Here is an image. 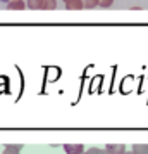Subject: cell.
<instances>
[{"label":"cell","instance_id":"obj_1","mask_svg":"<svg viewBox=\"0 0 148 154\" xmlns=\"http://www.w3.org/2000/svg\"><path fill=\"white\" fill-rule=\"evenodd\" d=\"M62 147H64V151H65V154H83V152H86L83 144H64Z\"/></svg>","mask_w":148,"mask_h":154},{"label":"cell","instance_id":"obj_2","mask_svg":"<svg viewBox=\"0 0 148 154\" xmlns=\"http://www.w3.org/2000/svg\"><path fill=\"white\" fill-rule=\"evenodd\" d=\"M105 149H107L110 154H124V152L127 151L124 144H107Z\"/></svg>","mask_w":148,"mask_h":154},{"label":"cell","instance_id":"obj_3","mask_svg":"<svg viewBox=\"0 0 148 154\" xmlns=\"http://www.w3.org/2000/svg\"><path fill=\"white\" fill-rule=\"evenodd\" d=\"M22 147H24L22 144H7V146H4L2 154H21Z\"/></svg>","mask_w":148,"mask_h":154},{"label":"cell","instance_id":"obj_4","mask_svg":"<svg viewBox=\"0 0 148 154\" xmlns=\"http://www.w3.org/2000/svg\"><path fill=\"white\" fill-rule=\"evenodd\" d=\"M26 7H28V2H24V0H10L7 4V9H10V11H22Z\"/></svg>","mask_w":148,"mask_h":154},{"label":"cell","instance_id":"obj_5","mask_svg":"<svg viewBox=\"0 0 148 154\" xmlns=\"http://www.w3.org/2000/svg\"><path fill=\"white\" fill-rule=\"evenodd\" d=\"M65 9L67 11H81V9H85V4H83V0H71L65 4Z\"/></svg>","mask_w":148,"mask_h":154},{"label":"cell","instance_id":"obj_6","mask_svg":"<svg viewBox=\"0 0 148 154\" xmlns=\"http://www.w3.org/2000/svg\"><path fill=\"white\" fill-rule=\"evenodd\" d=\"M43 4H45V0H28V9L43 11Z\"/></svg>","mask_w":148,"mask_h":154},{"label":"cell","instance_id":"obj_7","mask_svg":"<svg viewBox=\"0 0 148 154\" xmlns=\"http://www.w3.org/2000/svg\"><path fill=\"white\" fill-rule=\"evenodd\" d=\"M131 151L134 154H148V144H134Z\"/></svg>","mask_w":148,"mask_h":154},{"label":"cell","instance_id":"obj_8","mask_svg":"<svg viewBox=\"0 0 148 154\" xmlns=\"http://www.w3.org/2000/svg\"><path fill=\"white\" fill-rule=\"evenodd\" d=\"M54 9H57V0H45L43 11H54Z\"/></svg>","mask_w":148,"mask_h":154},{"label":"cell","instance_id":"obj_9","mask_svg":"<svg viewBox=\"0 0 148 154\" xmlns=\"http://www.w3.org/2000/svg\"><path fill=\"white\" fill-rule=\"evenodd\" d=\"M86 154H110L107 149H100V147H90L88 151H86Z\"/></svg>","mask_w":148,"mask_h":154},{"label":"cell","instance_id":"obj_10","mask_svg":"<svg viewBox=\"0 0 148 154\" xmlns=\"http://www.w3.org/2000/svg\"><path fill=\"white\" fill-rule=\"evenodd\" d=\"M85 4V9H95L100 5V0H83Z\"/></svg>","mask_w":148,"mask_h":154},{"label":"cell","instance_id":"obj_11","mask_svg":"<svg viewBox=\"0 0 148 154\" xmlns=\"http://www.w3.org/2000/svg\"><path fill=\"white\" fill-rule=\"evenodd\" d=\"M112 4H114V0H100V5H98V7L107 9V7H110Z\"/></svg>","mask_w":148,"mask_h":154},{"label":"cell","instance_id":"obj_12","mask_svg":"<svg viewBox=\"0 0 148 154\" xmlns=\"http://www.w3.org/2000/svg\"><path fill=\"white\" fill-rule=\"evenodd\" d=\"M0 2H4V4H9V2H10V0H0Z\"/></svg>","mask_w":148,"mask_h":154},{"label":"cell","instance_id":"obj_13","mask_svg":"<svg viewBox=\"0 0 148 154\" xmlns=\"http://www.w3.org/2000/svg\"><path fill=\"white\" fill-rule=\"evenodd\" d=\"M124 154H134V152H133V151H131V152H129V151H126V152H124Z\"/></svg>","mask_w":148,"mask_h":154},{"label":"cell","instance_id":"obj_14","mask_svg":"<svg viewBox=\"0 0 148 154\" xmlns=\"http://www.w3.org/2000/svg\"><path fill=\"white\" fill-rule=\"evenodd\" d=\"M67 2H71V0H64V4H67Z\"/></svg>","mask_w":148,"mask_h":154},{"label":"cell","instance_id":"obj_15","mask_svg":"<svg viewBox=\"0 0 148 154\" xmlns=\"http://www.w3.org/2000/svg\"><path fill=\"white\" fill-rule=\"evenodd\" d=\"M83 154H86V152H83Z\"/></svg>","mask_w":148,"mask_h":154}]
</instances>
